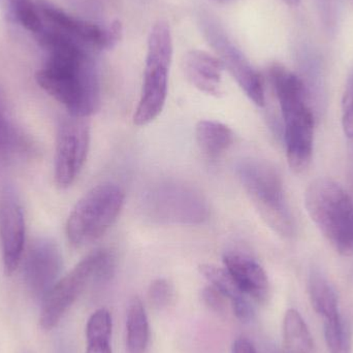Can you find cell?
<instances>
[{
	"label": "cell",
	"mask_w": 353,
	"mask_h": 353,
	"mask_svg": "<svg viewBox=\"0 0 353 353\" xmlns=\"http://www.w3.org/2000/svg\"><path fill=\"white\" fill-rule=\"evenodd\" d=\"M90 146L87 118L68 115L60 118L56 137L54 176L58 186L68 188L80 175Z\"/></svg>",
	"instance_id": "cell-10"
},
{
	"label": "cell",
	"mask_w": 353,
	"mask_h": 353,
	"mask_svg": "<svg viewBox=\"0 0 353 353\" xmlns=\"http://www.w3.org/2000/svg\"><path fill=\"white\" fill-rule=\"evenodd\" d=\"M199 24L210 46L218 55L224 68L228 70L244 91L245 94L257 107L265 103V87L261 74L253 68L240 48L230 39L223 27L209 14H201Z\"/></svg>",
	"instance_id": "cell-9"
},
{
	"label": "cell",
	"mask_w": 353,
	"mask_h": 353,
	"mask_svg": "<svg viewBox=\"0 0 353 353\" xmlns=\"http://www.w3.org/2000/svg\"><path fill=\"white\" fill-rule=\"evenodd\" d=\"M0 10L8 22L22 27L33 35L43 28L37 0H0Z\"/></svg>",
	"instance_id": "cell-19"
},
{
	"label": "cell",
	"mask_w": 353,
	"mask_h": 353,
	"mask_svg": "<svg viewBox=\"0 0 353 353\" xmlns=\"http://www.w3.org/2000/svg\"><path fill=\"white\" fill-rule=\"evenodd\" d=\"M0 148L14 161L26 157L32 150L28 137L14 123L8 101L0 89Z\"/></svg>",
	"instance_id": "cell-16"
},
{
	"label": "cell",
	"mask_w": 353,
	"mask_h": 353,
	"mask_svg": "<svg viewBox=\"0 0 353 353\" xmlns=\"http://www.w3.org/2000/svg\"><path fill=\"white\" fill-rule=\"evenodd\" d=\"M126 330L130 352L145 353L148 347L150 330L146 310L138 296H134L128 304Z\"/></svg>",
	"instance_id": "cell-20"
},
{
	"label": "cell",
	"mask_w": 353,
	"mask_h": 353,
	"mask_svg": "<svg viewBox=\"0 0 353 353\" xmlns=\"http://www.w3.org/2000/svg\"><path fill=\"white\" fill-rule=\"evenodd\" d=\"M308 290L313 308L323 319L340 314L337 292L319 270L314 269L310 272Z\"/></svg>",
	"instance_id": "cell-18"
},
{
	"label": "cell",
	"mask_w": 353,
	"mask_h": 353,
	"mask_svg": "<svg viewBox=\"0 0 353 353\" xmlns=\"http://www.w3.org/2000/svg\"><path fill=\"white\" fill-rule=\"evenodd\" d=\"M86 353H112L110 342H91L87 343Z\"/></svg>",
	"instance_id": "cell-30"
},
{
	"label": "cell",
	"mask_w": 353,
	"mask_h": 353,
	"mask_svg": "<svg viewBox=\"0 0 353 353\" xmlns=\"http://www.w3.org/2000/svg\"><path fill=\"white\" fill-rule=\"evenodd\" d=\"M199 272L210 284L221 292L230 300V306L239 301L248 298L236 285L232 276L224 268L215 265H201Z\"/></svg>",
	"instance_id": "cell-22"
},
{
	"label": "cell",
	"mask_w": 353,
	"mask_h": 353,
	"mask_svg": "<svg viewBox=\"0 0 353 353\" xmlns=\"http://www.w3.org/2000/svg\"><path fill=\"white\" fill-rule=\"evenodd\" d=\"M125 193L119 185L105 182L83 195L68 216L66 234L74 246L83 247L101 239L121 213Z\"/></svg>",
	"instance_id": "cell-5"
},
{
	"label": "cell",
	"mask_w": 353,
	"mask_h": 353,
	"mask_svg": "<svg viewBox=\"0 0 353 353\" xmlns=\"http://www.w3.org/2000/svg\"><path fill=\"white\" fill-rule=\"evenodd\" d=\"M0 243L6 275H12L22 261L25 219L20 199L14 187L0 185Z\"/></svg>",
	"instance_id": "cell-13"
},
{
	"label": "cell",
	"mask_w": 353,
	"mask_h": 353,
	"mask_svg": "<svg viewBox=\"0 0 353 353\" xmlns=\"http://www.w3.org/2000/svg\"><path fill=\"white\" fill-rule=\"evenodd\" d=\"M224 269L241 290L259 303L269 296L270 283L263 268L254 259L241 251H228L223 255Z\"/></svg>",
	"instance_id": "cell-14"
},
{
	"label": "cell",
	"mask_w": 353,
	"mask_h": 353,
	"mask_svg": "<svg viewBox=\"0 0 353 353\" xmlns=\"http://www.w3.org/2000/svg\"><path fill=\"white\" fill-rule=\"evenodd\" d=\"M283 339L288 353H314V340L307 323L296 309L286 311L283 319Z\"/></svg>",
	"instance_id": "cell-21"
},
{
	"label": "cell",
	"mask_w": 353,
	"mask_h": 353,
	"mask_svg": "<svg viewBox=\"0 0 353 353\" xmlns=\"http://www.w3.org/2000/svg\"><path fill=\"white\" fill-rule=\"evenodd\" d=\"M145 217L165 225H199L209 218V205L196 189L165 181L147 189L141 201Z\"/></svg>",
	"instance_id": "cell-8"
},
{
	"label": "cell",
	"mask_w": 353,
	"mask_h": 353,
	"mask_svg": "<svg viewBox=\"0 0 353 353\" xmlns=\"http://www.w3.org/2000/svg\"><path fill=\"white\" fill-rule=\"evenodd\" d=\"M305 207L332 247L353 255V203L345 189L332 179H316L305 192Z\"/></svg>",
	"instance_id": "cell-4"
},
{
	"label": "cell",
	"mask_w": 353,
	"mask_h": 353,
	"mask_svg": "<svg viewBox=\"0 0 353 353\" xmlns=\"http://www.w3.org/2000/svg\"><path fill=\"white\" fill-rule=\"evenodd\" d=\"M148 299L150 304L157 310L167 309L175 300L173 284L163 278L154 280L149 288Z\"/></svg>",
	"instance_id": "cell-25"
},
{
	"label": "cell",
	"mask_w": 353,
	"mask_h": 353,
	"mask_svg": "<svg viewBox=\"0 0 353 353\" xmlns=\"http://www.w3.org/2000/svg\"><path fill=\"white\" fill-rule=\"evenodd\" d=\"M195 140L205 157L216 159L232 146L234 132L221 122L201 120L195 126Z\"/></svg>",
	"instance_id": "cell-17"
},
{
	"label": "cell",
	"mask_w": 353,
	"mask_h": 353,
	"mask_svg": "<svg viewBox=\"0 0 353 353\" xmlns=\"http://www.w3.org/2000/svg\"><path fill=\"white\" fill-rule=\"evenodd\" d=\"M325 339L330 353L352 352V332L341 314L325 319Z\"/></svg>",
	"instance_id": "cell-23"
},
{
	"label": "cell",
	"mask_w": 353,
	"mask_h": 353,
	"mask_svg": "<svg viewBox=\"0 0 353 353\" xmlns=\"http://www.w3.org/2000/svg\"><path fill=\"white\" fill-rule=\"evenodd\" d=\"M282 1L285 2L286 4L290 6H296L300 3L301 0H282Z\"/></svg>",
	"instance_id": "cell-32"
},
{
	"label": "cell",
	"mask_w": 353,
	"mask_h": 353,
	"mask_svg": "<svg viewBox=\"0 0 353 353\" xmlns=\"http://www.w3.org/2000/svg\"><path fill=\"white\" fill-rule=\"evenodd\" d=\"M279 353H288V352H286V350H284V352H280Z\"/></svg>",
	"instance_id": "cell-33"
},
{
	"label": "cell",
	"mask_w": 353,
	"mask_h": 353,
	"mask_svg": "<svg viewBox=\"0 0 353 353\" xmlns=\"http://www.w3.org/2000/svg\"><path fill=\"white\" fill-rule=\"evenodd\" d=\"M22 261L25 285L29 294L41 302L60 279L61 250L55 241L39 236L29 243Z\"/></svg>",
	"instance_id": "cell-12"
},
{
	"label": "cell",
	"mask_w": 353,
	"mask_h": 353,
	"mask_svg": "<svg viewBox=\"0 0 353 353\" xmlns=\"http://www.w3.org/2000/svg\"><path fill=\"white\" fill-rule=\"evenodd\" d=\"M113 272L114 259L107 250L97 249L89 253L70 273L60 278L41 301V327L45 331L57 327L90 281H107Z\"/></svg>",
	"instance_id": "cell-7"
},
{
	"label": "cell",
	"mask_w": 353,
	"mask_h": 353,
	"mask_svg": "<svg viewBox=\"0 0 353 353\" xmlns=\"http://www.w3.org/2000/svg\"><path fill=\"white\" fill-rule=\"evenodd\" d=\"M201 296H203V302L210 309L215 311L216 313H220V314L225 313V311L228 310V303L230 304V300L211 284L205 288Z\"/></svg>",
	"instance_id": "cell-27"
},
{
	"label": "cell",
	"mask_w": 353,
	"mask_h": 353,
	"mask_svg": "<svg viewBox=\"0 0 353 353\" xmlns=\"http://www.w3.org/2000/svg\"><path fill=\"white\" fill-rule=\"evenodd\" d=\"M223 70L219 58L201 50H192L184 58L185 76L195 88L210 97H221Z\"/></svg>",
	"instance_id": "cell-15"
},
{
	"label": "cell",
	"mask_w": 353,
	"mask_h": 353,
	"mask_svg": "<svg viewBox=\"0 0 353 353\" xmlns=\"http://www.w3.org/2000/svg\"><path fill=\"white\" fill-rule=\"evenodd\" d=\"M321 16L327 27L335 26L337 19V0H316Z\"/></svg>",
	"instance_id": "cell-28"
},
{
	"label": "cell",
	"mask_w": 353,
	"mask_h": 353,
	"mask_svg": "<svg viewBox=\"0 0 353 353\" xmlns=\"http://www.w3.org/2000/svg\"><path fill=\"white\" fill-rule=\"evenodd\" d=\"M172 58L171 29L168 23L161 21L149 34L142 93L134 115L136 125H148L163 112L167 101Z\"/></svg>",
	"instance_id": "cell-6"
},
{
	"label": "cell",
	"mask_w": 353,
	"mask_h": 353,
	"mask_svg": "<svg viewBox=\"0 0 353 353\" xmlns=\"http://www.w3.org/2000/svg\"><path fill=\"white\" fill-rule=\"evenodd\" d=\"M112 329H113V321H112L111 313L105 309L95 311L87 323V343L111 341Z\"/></svg>",
	"instance_id": "cell-24"
},
{
	"label": "cell",
	"mask_w": 353,
	"mask_h": 353,
	"mask_svg": "<svg viewBox=\"0 0 353 353\" xmlns=\"http://www.w3.org/2000/svg\"><path fill=\"white\" fill-rule=\"evenodd\" d=\"M47 54L35 80L48 94L63 105L70 115L87 118L101 105V83L89 48L48 24L34 35Z\"/></svg>",
	"instance_id": "cell-1"
},
{
	"label": "cell",
	"mask_w": 353,
	"mask_h": 353,
	"mask_svg": "<svg viewBox=\"0 0 353 353\" xmlns=\"http://www.w3.org/2000/svg\"><path fill=\"white\" fill-rule=\"evenodd\" d=\"M37 3L46 24L87 48L112 49L121 39L122 25L119 21L103 28L95 23L72 16L48 0H37Z\"/></svg>",
	"instance_id": "cell-11"
},
{
	"label": "cell",
	"mask_w": 353,
	"mask_h": 353,
	"mask_svg": "<svg viewBox=\"0 0 353 353\" xmlns=\"http://www.w3.org/2000/svg\"><path fill=\"white\" fill-rule=\"evenodd\" d=\"M232 353H257L254 345L246 338H239L232 346Z\"/></svg>",
	"instance_id": "cell-29"
},
{
	"label": "cell",
	"mask_w": 353,
	"mask_h": 353,
	"mask_svg": "<svg viewBox=\"0 0 353 353\" xmlns=\"http://www.w3.org/2000/svg\"><path fill=\"white\" fill-rule=\"evenodd\" d=\"M270 79L284 122L286 157L292 171H305L312 159L314 116L306 85L298 74L280 64L270 68Z\"/></svg>",
	"instance_id": "cell-2"
},
{
	"label": "cell",
	"mask_w": 353,
	"mask_h": 353,
	"mask_svg": "<svg viewBox=\"0 0 353 353\" xmlns=\"http://www.w3.org/2000/svg\"><path fill=\"white\" fill-rule=\"evenodd\" d=\"M236 173L253 207L269 228L284 238L294 236V216L277 169L269 161L249 157L236 163Z\"/></svg>",
	"instance_id": "cell-3"
},
{
	"label": "cell",
	"mask_w": 353,
	"mask_h": 353,
	"mask_svg": "<svg viewBox=\"0 0 353 353\" xmlns=\"http://www.w3.org/2000/svg\"><path fill=\"white\" fill-rule=\"evenodd\" d=\"M342 126L346 137L353 139V70L348 77L342 99Z\"/></svg>",
	"instance_id": "cell-26"
},
{
	"label": "cell",
	"mask_w": 353,
	"mask_h": 353,
	"mask_svg": "<svg viewBox=\"0 0 353 353\" xmlns=\"http://www.w3.org/2000/svg\"><path fill=\"white\" fill-rule=\"evenodd\" d=\"M12 159L0 148V173L12 163Z\"/></svg>",
	"instance_id": "cell-31"
}]
</instances>
